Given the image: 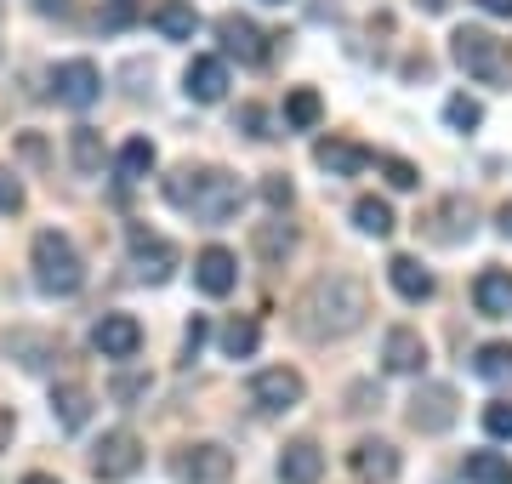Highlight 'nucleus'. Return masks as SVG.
Returning a JSON list of instances; mask_svg holds the SVG:
<instances>
[{
    "label": "nucleus",
    "mask_w": 512,
    "mask_h": 484,
    "mask_svg": "<svg viewBox=\"0 0 512 484\" xmlns=\"http://www.w3.org/2000/svg\"><path fill=\"white\" fill-rule=\"evenodd\" d=\"M370 314V291L353 274H319V280L296 297V331L308 342H336L353 336Z\"/></svg>",
    "instance_id": "obj_1"
},
{
    "label": "nucleus",
    "mask_w": 512,
    "mask_h": 484,
    "mask_svg": "<svg viewBox=\"0 0 512 484\" xmlns=\"http://www.w3.org/2000/svg\"><path fill=\"white\" fill-rule=\"evenodd\" d=\"M160 188L177 211H188V217L205 223V228H222L228 217H239V205H245V183L222 166H177Z\"/></svg>",
    "instance_id": "obj_2"
},
{
    "label": "nucleus",
    "mask_w": 512,
    "mask_h": 484,
    "mask_svg": "<svg viewBox=\"0 0 512 484\" xmlns=\"http://www.w3.org/2000/svg\"><path fill=\"white\" fill-rule=\"evenodd\" d=\"M29 268H35V285L46 297H74L80 285H86V262L74 251L69 234H57V228H40L35 245H29Z\"/></svg>",
    "instance_id": "obj_3"
},
{
    "label": "nucleus",
    "mask_w": 512,
    "mask_h": 484,
    "mask_svg": "<svg viewBox=\"0 0 512 484\" xmlns=\"http://www.w3.org/2000/svg\"><path fill=\"white\" fill-rule=\"evenodd\" d=\"M450 57H456V69H467L484 86H507L512 80V46L501 35H490V29H456Z\"/></svg>",
    "instance_id": "obj_4"
},
{
    "label": "nucleus",
    "mask_w": 512,
    "mask_h": 484,
    "mask_svg": "<svg viewBox=\"0 0 512 484\" xmlns=\"http://www.w3.org/2000/svg\"><path fill=\"white\" fill-rule=\"evenodd\" d=\"M171 479L177 484H228L234 479V450L217 439H194L171 456Z\"/></svg>",
    "instance_id": "obj_5"
},
{
    "label": "nucleus",
    "mask_w": 512,
    "mask_h": 484,
    "mask_svg": "<svg viewBox=\"0 0 512 484\" xmlns=\"http://www.w3.org/2000/svg\"><path fill=\"white\" fill-rule=\"evenodd\" d=\"M143 467V439L131 428H109L103 439H97V450H92V473L103 484H120V479H131Z\"/></svg>",
    "instance_id": "obj_6"
},
{
    "label": "nucleus",
    "mask_w": 512,
    "mask_h": 484,
    "mask_svg": "<svg viewBox=\"0 0 512 484\" xmlns=\"http://www.w3.org/2000/svg\"><path fill=\"white\" fill-rule=\"evenodd\" d=\"M251 405L262 410V416H285V410L302 405V393H308V382L296 371H285V365H268V371H256L251 376Z\"/></svg>",
    "instance_id": "obj_7"
},
{
    "label": "nucleus",
    "mask_w": 512,
    "mask_h": 484,
    "mask_svg": "<svg viewBox=\"0 0 512 484\" xmlns=\"http://www.w3.org/2000/svg\"><path fill=\"white\" fill-rule=\"evenodd\" d=\"M52 97L63 109H92L97 97H103V75H97L92 57H69V63H57L52 69Z\"/></svg>",
    "instance_id": "obj_8"
},
{
    "label": "nucleus",
    "mask_w": 512,
    "mask_h": 484,
    "mask_svg": "<svg viewBox=\"0 0 512 484\" xmlns=\"http://www.w3.org/2000/svg\"><path fill=\"white\" fill-rule=\"evenodd\" d=\"M177 268V245L165 234H148V228H131V274L143 285H165Z\"/></svg>",
    "instance_id": "obj_9"
},
{
    "label": "nucleus",
    "mask_w": 512,
    "mask_h": 484,
    "mask_svg": "<svg viewBox=\"0 0 512 484\" xmlns=\"http://www.w3.org/2000/svg\"><path fill=\"white\" fill-rule=\"evenodd\" d=\"M450 422H456V388H444V382L416 388V399H410V428L416 433H444Z\"/></svg>",
    "instance_id": "obj_10"
},
{
    "label": "nucleus",
    "mask_w": 512,
    "mask_h": 484,
    "mask_svg": "<svg viewBox=\"0 0 512 484\" xmlns=\"http://www.w3.org/2000/svg\"><path fill=\"white\" fill-rule=\"evenodd\" d=\"M217 35H222V52L228 57H239V63H268V35L256 29L251 18H239V12H222L217 18Z\"/></svg>",
    "instance_id": "obj_11"
},
{
    "label": "nucleus",
    "mask_w": 512,
    "mask_h": 484,
    "mask_svg": "<svg viewBox=\"0 0 512 484\" xmlns=\"http://www.w3.org/2000/svg\"><path fill=\"white\" fill-rule=\"evenodd\" d=\"M92 348L103 359H137V348H143V325L131 314H103L92 331Z\"/></svg>",
    "instance_id": "obj_12"
},
{
    "label": "nucleus",
    "mask_w": 512,
    "mask_h": 484,
    "mask_svg": "<svg viewBox=\"0 0 512 484\" xmlns=\"http://www.w3.org/2000/svg\"><path fill=\"white\" fill-rule=\"evenodd\" d=\"M382 365L393 376H421V371H427V342H421V331L393 325V331L382 336Z\"/></svg>",
    "instance_id": "obj_13"
},
{
    "label": "nucleus",
    "mask_w": 512,
    "mask_h": 484,
    "mask_svg": "<svg viewBox=\"0 0 512 484\" xmlns=\"http://www.w3.org/2000/svg\"><path fill=\"white\" fill-rule=\"evenodd\" d=\"M239 280V262L228 245H205L200 257H194V285H200L205 297H228Z\"/></svg>",
    "instance_id": "obj_14"
},
{
    "label": "nucleus",
    "mask_w": 512,
    "mask_h": 484,
    "mask_svg": "<svg viewBox=\"0 0 512 484\" xmlns=\"http://www.w3.org/2000/svg\"><path fill=\"white\" fill-rule=\"evenodd\" d=\"M183 92L188 103H222L228 97V63L222 57H194L183 69Z\"/></svg>",
    "instance_id": "obj_15"
},
{
    "label": "nucleus",
    "mask_w": 512,
    "mask_h": 484,
    "mask_svg": "<svg viewBox=\"0 0 512 484\" xmlns=\"http://www.w3.org/2000/svg\"><path fill=\"white\" fill-rule=\"evenodd\" d=\"M473 200H461V194H450V200H439V211L427 217V234L439 245H461V240H473Z\"/></svg>",
    "instance_id": "obj_16"
},
{
    "label": "nucleus",
    "mask_w": 512,
    "mask_h": 484,
    "mask_svg": "<svg viewBox=\"0 0 512 484\" xmlns=\"http://www.w3.org/2000/svg\"><path fill=\"white\" fill-rule=\"evenodd\" d=\"M325 479V450L313 439H291L279 450V484H319Z\"/></svg>",
    "instance_id": "obj_17"
},
{
    "label": "nucleus",
    "mask_w": 512,
    "mask_h": 484,
    "mask_svg": "<svg viewBox=\"0 0 512 484\" xmlns=\"http://www.w3.org/2000/svg\"><path fill=\"white\" fill-rule=\"evenodd\" d=\"M399 450L387 445V439H359V445H353V473H359V479H370V484H393L399 479Z\"/></svg>",
    "instance_id": "obj_18"
},
{
    "label": "nucleus",
    "mask_w": 512,
    "mask_h": 484,
    "mask_svg": "<svg viewBox=\"0 0 512 484\" xmlns=\"http://www.w3.org/2000/svg\"><path fill=\"white\" fill-rule=\"evenodd\" d=\"M313 166L330 171V177H359L370 166V149H359L348 137H325V143H313Z\"/></svg>",
    "instance_id": "obj_19"
},
{
    "label": "nucleus",
    "mask_w": 512,
    "mask_h": 484,
    "mask_svg": "<svg viewBox=\"0 0 512 484\" xmlns=\"http://www.w3.org/2000/svg\"><path fill=\"white\" fill-rule=\"evenodd\" d=\"M473 308L484 319H501L512 314V268H484L473 280Z\"/></svg>",
    "instance_id": "obj_20"
},
{
    "label": "nucleus",
    "mask_w": 512,
    "mask_h": 484,
    "mask_svg": "<svg viewBox=\"0 0 512 484\" xmlns=\"http://www.w3.org/2000/svg\"><path fill=\"white\" fill-rule=\"evenodd\" d=\"M52 416L63 433H80L86 422H92V393L80 388V382H63V388H52Z\"/></svg>",
    "instance_id": "obj_21"
},
{
    "label": "nucleus",
    "mask_w": 512,
    "mask_h": 484,
    "mask_svg": "<svg viewBox=\"0 0 512 484\" xmlns=\"http://www.w3.org/2000/svg\"><path fill=\"white\" fill-rule=\"evenodd\" d=\"M387 280H393V291H399L404 302H433V291H439L433 274H427L416 257H393L387 262Z\"/></svg>",
    "instance_id": "obj_22"
},
{
    "label": "nucleus",
    "mask_w": 512,
    "mask_h": 484,
    "mask_svg": "<svg viewBox=\"0 0 512 484\" xmlns=\"http://www.w3.org/2000/svg\"><path fill=\"white\" fill-rule=\"evenodd\" d=\"M6 354L18 359L23 371H46V365L57 359V342L52 336H40V331H12L6 336Z\"/></svg>",
    "instance_id": "obj_23"
},
{
    "label": "nucleus",
    "mask_w": 512,
    "mask_h": 484,
    "mask_svg": "<svg viewBox=\"0 0 512 484\" xmlns=\"http://www.w3.org/2000/svg\"><path fill=\"white\" fill-rule=\"evenodd\" d=\"M473 376L490 388H512V342H484L473 354Z\"/></svg>",
    "instance_id": "obj_24"
},
{
    "label": "nucleus",
    "mask_w": 512,
    "mask_h": 484,
    "mask_svg": "<svg viewBox=\"0 0 512 484\" xmlns=\"http://www.w3.org/2000/svg\"><path fill=\"white\" fill-rule=\"evenodd\" d=\"M154 29H160L165 40H194L200 12H194L188 0H160V6H154Z\"/></svg>",
    "instance_id": "obj_25"
},
{
    "label": "nucleus",
    "mask_w": 512,
    "mask_h": 484,
    "mask_svg": "<svg viewBox=\"0 0 512 484\" xmlns=\"http://www.w3.org/2000/svg\"><path fill=\"white\" fill-rule=\"evenodd\" d=\"M291 251H296V228L285 223V217H274V223H256V257H262V262H274V268H279Z\"/></svg>",
    "instance_id": "obj_26"
},
{
    "label": "nucleus",
    "mask_w": 512,
    "mask_h": 484,
    "mask_svg": "<svg viewBox=\"0 0 512 484\" xmlns=\"http://www.w3.org/2000/svg\"><path fill=\"white\" fill-rule=\"evenodd\" d=\"M69 160H74L80 177H97V171H103V137H97L92 126H74L69 131Z\"/></svg>",
    "instance_id": "obj_27"
},
{
    "label": "nucleus",
    "mask_w": 512,
    "mask_h": 484,
    "mask_svg": "<svg viewBox=\"0 0 512 484\" xmlns=\"http://www.w3.org/2000/svg\"><path fill=\"white\" fill-rule=\"evenodd\" d=\"M353 228L370 234V240H387V234H393V205L376 200V194H365V200L353 205Z\"/></svg>",
    "instance_id": "obj_28"
},
{
    "label": "nucleus",
    "mask_w": 512,
    "mask_h": 484,
    "mask_svg": "<svg viewBox=\"0 0 512 484\" xmlns=\"http://www.w3.org/2000/svg\"><path fill=\"white\" fill-rule=\"evenodd\" d=\"M319 114H325V103H319L313 86H296V92L285 97V126H291V131H313V126H319Z\"/></svg>",
    "instance_id": "obj_29"
},
{
    "label": "nucleus",
    "mask_w": 512,
    "mask_h": 484,
    "mask_svg": "<svg viewBox=\"0 0 512 484\" xmlns=\"http://www.w3.org/2000/svg\"><path fill=\"white\" fill-rule=\"evenodd\" d=\"M467 484H512V462L501 450H473L467 456Z\"/></svg>",
    "instance_id": "obj_30"
},
{
    "label": "nucleus",
    "mask_w": 512,
    "mask_h": 484,
    "mask_svg": "<svg viewBox=\"0 0 512 484\" xmlns=\"http://www.w3.org/2000/svg\"><path fill=\"white\" fill-rule=\"evenodd\" d=\"M256 342H262L256 319H228V325H222V354H228V359H251Z\"/></svg>",
    "instance_id": "obj_31"
},
{
    "label": "nucleus",
    "mask_w": 512,
    "mask_h": 484,
    "mask_svg": "<svg viewBox=\"0 0 512 484\" xmlns=\"http://www.w3.org/2000/svg\"><path fill=\"white\" fill-rule=\"evenodd\" d=\"M148 171H154V143L148 137H131L126 149H120V183H143Z\"/></svg>",
    "instance_id": "obj_32"
},
{
    "label": "nucleus",
    "mask_w": 512,
    "mask_h": 484,
    "mask_svg": "<svg viewBox=\"0 0 512 484\" xmlns=\"http://www.w3.org/2000/svg\"><path fill=\"white\" fill-rule=\"evenodd\" d=\"M382 177L393 188H399V194H410V188H421V171L410 166V160H399V154H382Z\"/></svg>",
    "instance_id": "obj_33"
},
{
    "label": "nucleus",
    "mask_w": 512,
    "mask_h": 484,
    "mask_svg": "<svg viewBox=\"0 0 512 484\" xmlns=\"http://www.w3.org/2000/svg\"><path fill=\"white\" fill-rule=\"evenodd\" d=\"M234 131H245V137H256V143H268L274 131H268V109L262 103H245V109L234 114Z\"/></svg>",
    "instance_id": "obj_34"
},
{
    "label": "nucleus",
    "mask_w": 512,
    "mask_h": 484,
    "mask_svg": "<svg viewBox=\"0 0 512 484\" xmlns=\"http://www.w3.org/2000/svg\"><path fill=\"white\" fill-rule=\"evenodd\" d=\"M444 120H450L456 131H473L478 120H484V109H478L473 97H450V103H444Z\"/></svg>",
    "instance_id": "obj_35"
},
{
    "label": "nucleus",
    "mask_w": 512,
    "mask_h": 484,
    "mask_svg": "<svg viewBox=\"0 0 512 484\" xmlns=\"http://www.w3.org/2000/svg\"><path fill=\"white\" fill-rule=\"evenodd\" d=\"M23 200H29V194H23L18 171H6V166H0V217H18Z\"/></svg>",
    "instance_id": "obj_36"
},
{
    "label": "nucleus",
    "mask_w": 512,
    "mask_h": 484,
    "mask_svg": "<svg viewBox=\"0 0 512 484\" xmlns=\"http://www.w3.org/2000/svg\"><path fill=\"white\" fill-rule=\"evenodd\" d=\"M484 433H490V439H512V399H495V405L484 410Z\"/></svg>",
    "instance_id": "obj_37"
},
{
    "label": "nucleus",
    "mask_w": 512,
    "mask_h": 484,
    "mask_svg": "<svg viewBox=\"0 0 512 484\" xmlns=\"http://www.w3.org/2000/svg\"><path fill=\"white\" fill-rule=\"evenodd\" d=\"M262 200L274 205V211H291V200H296L291 177H285V171H274V177H268V183H262Z\"/></svg>",
    "instance_id": "obj_38"
},
{
    "label": "nucleus",
    "mask_w": 512,
    "mask_h": 484,
    "mask_svg": "<svg viewBox=\"0 0 512 484\" xmlns=\"http://www.w3.org/2000/svg\"><path fill=\"white\" fill-rule=\"evenodd\" d=\"M205 336H211V325H205V319H194V325H188V336H183V359H188V365H194V359H200Z\"/></svg>",
    "instance_id": "obj_39"
},
{
    "label": "nucleus",
    "mask_w": 512,
    "mask_h": 484,
    "mask_svg": "<svg viewBox=\"0 0 512 484\" xmlns=\"http://www.w3.org/2000/svg\"><path fill=\"white\" fill-rule=\"evenodd\" d=\"M131 18H137V6H131V0H114L109 12H103V29H126Z\"/></svg>",
    "instance_id": "obj_40"
},
{
    "label": "nucleus",
    "mask_w": 512,
    "mask_h": 484,
    "mask_svg": "<svg viewBox=\"0 0 512 484\" xmlns=\"http://www.w3.org/2000/svg\"><path fill=\"white\" fill-rule=\"evenodd\" d=\"M12 433H18V416L12 405H0V450H12Z\"/></svg>",
    "instance_id": "obj_41"
},
{
    "label": "nucleus",
    "mask_w": 512,
    "mask_h": 484,
    "mask_svg": "<svg viewBox=\"0 0 512 484\" xmlns=\"http://www.w3.org/2000/svg\"><path fill=\"white\" fill-rule=\"evenodd\" d=\"M473 6H484L490 18H512V0H473Z\"/></svg>",
    "instance_id": "obj_42"
},
{
    "label": "nucleus",
    "mask_w": 512,
    "mask_h": 484,
    "mask_svg": "<svg viewBox=\"0 0 512 484\" xmlns=\"http://www.w3.org/2000/svg\"><path fill=\"white\" fill-rule=\"evenodd\" d=\"M495 228H501V234H507V240H512V200L501 205V211H495Z\"/></svg>",
    "instance_id": "obj_43"
},
{
    "label": "nucleus",
    "mask_w": 512,
    "mask_h": 484,
    "mask_svg": "<svg viewBox=\"0 0 512 484\" xmlns=\"http://www.w3.org/2000/svg\"><path fill=\"white\" fill-rule=\"evenodd\" d=\"M40 12H57V18H63V12H69V0H35Z\"/></svg>",
    "instance_id": "obj_44"
},
{
    "label": "nucleus",
    "mask_w": 512,
    "mask_h": 484,
    "mask_svg": "<svg viewBox=\"0 0 512 484\" xmlns=\"http://www.w3.org/2000/svg\"><path fill=\"white\" fill-rule=\"evenodd\" d=\"M421 12H433V18H439V12H450V0H416Z\"/></svg>",
    "instance_id": "obj_45"
},
{
    "label": "nucleus",
    "mask_w": 512,
    "mask_h": 484,
    "mask_svg": "<svg viewBox=\"0 0 512 484\" xmlns=\"http://www.w3.org/2000/svg\"><path fill=\"white\" fill-rule=\"evenodd\" d=\"M23 484H57L52 473H23Z\"/></svg>",
    "instance_id": "obj_46"
},
{
    "label": "nucleus",
    "mask_w": 512,
    "mask_h": 484,
    "mask_svg": "<svg viewBox=\"0 0 512 484\" xmlns=\"http://www.w3.org/2000/svg\"><path fill=\"white\" fill-rule=\"evenodd\" d=\"M268 6H279V0H268Z\"/></svg>",
    "instance_id": "obj_47"
}]
</instances>
